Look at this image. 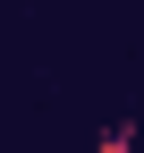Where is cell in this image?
I'll return each instance as SVG.
<instances>
[{
  "label": "cell",
  "instance_id": "cell-1",
  "mask_svg": "<svg viewBox=\"0 0 144 153\" xmlns=\"http://www.w3.org/2000/svg\"><path fill=\"white\" fill-rule=\"evenodd\" d=\"M85 153H144V128H136V119H110V128H102Z\"/></svg>",
  "mask_w": 144,
  "mask_h": 153
}]
</instances>
